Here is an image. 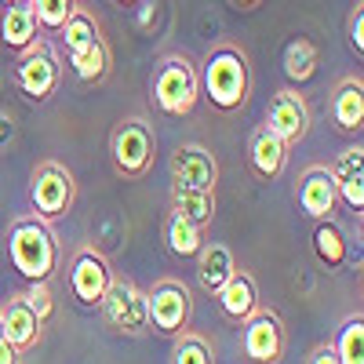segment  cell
<instances>
[{"label": "cell", "mask_w": 364, "mask_h": 364, "mask_svg": "<svg viewBox=\"0 0 364 364\" xmlns=\"http://www.w3.org/2000/svg\"><path fill=\"white\" fill-rule=\"evenodd\" d=\"M0 321H4V336H8V343L18 350V353H26V350H33L37 343H41V321H37V314L26 306V299L18 295V299H11L8 302V310H0Z\"/></svg>", "instance_id": "ac0fdd59"}, {"label": "cell", "mask_w": 364, "mask_h": 364, "mask_svg": "<svg viewBox=\"0 0 364 364\" xmlns=\"http://www.w3.org/2000/svg\"><path fill=\"white\" fill-rule=\"evenodd\" d=\"M164 240H168V248L178 259H197V252L204 248V230L193 226V223H186V219H178V215H168Z\"/></svg>", "instance_id": "d4e9b609"}, {"label": "cell", "mask_w": 364, "mask_h": 364, "mask_svg": "<svg viewBox=\"0 0 364 364\" xmlns=\"http://www.w3.org/2000/svg\"><path fill=\"white\" fill-rule=\"evenodd\" d=\"M0 4H4V8H8V4H29V0H0Z\"/></svg>", "instance_id": "d590c367"}, {"label": "cell", "mask_w": 364, "mask_h": 364, "mask_svg": "<svg viewBox=\"0 0 364 364\" xmlns=\"http://www.w3.org/2000/svg\"><path fill=\"white\" fill-rule=\"evenodd\" d=\"M331 120L339 132H360L364 128V84L360 77H343L331 91Z\"/></svg>", "instance_id": "e0dca14e"}, {"label": "cell", "mask_w": 364, "mask_h": 364, "mask_svg": "<svg viewBox=\"0 0 364 364\" xmlns=\"http://www.w3.org/2000/svg\"><path fill=\"white\" fill-rule=\"evenodd\" d=\"M240 346H245V357L252 364H277L284 357L288 336H284V324L273 310H255L245 321V336H240Z\"/></svg>", "instance_id": "30bf717a"}, {"label": "cell", "mask_w": 364, "mask_h": 364, "mask_svg": "<svg viewBox=\"0 0 364 364\" xmlns=\"http://www.w3.org/2000/svg\"><path fill=\"white\" fill-rule=\"evenodd\" d=\"M99 310H102V321L120 331V336H142V331L149 328V306H146V291L135 288L132 281L124 277H113L102 302H99Z\"/></svg>", "instance_id": "ba28073f"}, {"label": "cell", "mask_w": 364, "mask_h": 364, "mask_svg": "<svg viewBox=\"0 0 364 364\" xmlns=\"http://www.w3.org/2000/svg\"><path fill=\"white\" fill-rule=\"evenodd\" d=\"M58 80H63V58H58V51L48 41H37L33 48H26L18 55L15 84H18V91H22L26 99L48 102L55 91H58Z\"/></svg>", "instance_id": "52a82bcc"}, {"label": "cell", "mask_w": 364, "mask_h": 364, "mask_svg": "<svg viewBox=\"0 0 364 364\" xmlns=\"http://www.w3.org/2000/svg\"><path fill=\"white\" fill-rule=\"evenodd\" d=\"M331 178H336V193L343 204H350L357 215L364 211V149L350 146L339 154L336 168H331Z\"/></svg>", "instance_id": "9a60e30c"}, {"label": "cell", "mask_w": 364, "mask_h": 364, "mask_svg": "<svg viewBox=\"0 0 364 364\" xmlns=\"http://www.w3.org/2000/svg\"><path fill=\"white\" fill-rule=\"evenodd\" d=\"M233 4H237L240 11H252V8H259V4H262V0H233Z\"/></svg>", "instance_id": "836d02e7"}, {"label": "cell", "mask_w": 364, "mask_h": 364, "mask_svg": "<svg viewBox=\"0 0 364 364\" xmlns=\"http://www.w3.org/2000/svg\"><path fill=\"white\" fill-rule=\"evenodd\" d=\"M171 215L193 226H211L215 219V190H171Z\"/></svg>", "instance_id": "7402d4cb"}, {"label": "cell", "mask_w": 364, "mask_h": 364, "mask_svg": "<svg viewBox=\"0 0 364 364\" xmlns=\"http://www.w3.org/2000/svg\"><path fill=\"white\" fill-rule=\"evenodd\" d=\"M233 269H237L233 252L226 245H208V240H204V248L197 252V281H200V288L208 295H215L233 277Z\"/></svg>", "instance_id": "ffe728a7"}, {"label": "cell", "mask_w": 364, "mask_h": 364, "mask_svg": "<svg viewBox=\"0 0 364 364\" xmlns=\"http://www.w3.org/2000/svg\"><path fill=\"white\" fill-rule=\"evenodd\" d=\"M41 26L33 18V11H29V4H8L4 15H0V41H4L11 51H26V48H33L41 37Z\"/></svg>", "instance_id": "44dd1931"}, {"label": "cell", "mask_w": 364, "mask_h": 364, "mask_svg": "<svg viewBox=\"0 0 364 364\" xmlns=\"http://www.w3.org/2000/svg\"><path fill=\"white\" fill-rule=\"evenodd\" d=\"M295 197H299V208L306 211L310 219H328L331 211H336L339 204V193H336V178H331V168H306L299 178V186H295Z\"/></svg>", "instance_id": "5bb4252c"}, {"label": "cell", "mask_w": 364, "mask_h": 364, "mask_svg": "<svg viewBox=\"0 0 364 364\" xmlns=\"http://www.w3.org/2000/svg\"><path fill=\"white\" fill-rule=\"evenodd\" d=\"M113 281V269H109V259L95 248H80L70 262V291L80 306H99L106 288Z\"/></svg>", "instance_id": "7c38bea8"}, {"label": "cell", "mask_w": 364, "mask_h": 364, "mask_svg": "<svg viewBox=\"0 0 364 364\" xmlns=\"http://www.w3.org/2000/svg\"><path fill=\"white\" fill-rule=\"evenodd\" d=\"M200 80V95L215 106L219 113H233L248 102L252 95V66L248 55L237 44L223 41L204 55V66L197 73Z\"/></svg>", "instance_id": "6da1fadb"}, {"label": "cell", "mask_w": 364, "mask_h": 364, "mask_svg": "<svg viewBox=\"0 0 364 364\" xmlns=\"http://www.w3.org/2000/svg\"><path fill=\"white\" fill-rule=\"evenodd\" d=\"M77 200V182L70 175V168H63L58 161H41L29 178V204H33L37 219L55 223L63 219Z\"/></svg>", "instance_id": "8992f818"}, {"label": "cell", "mask_w": 364, "mask_h": 364, "mask_svg": "<svg viewBox=\"0 0 364 364\" xmlns=\"http://www.w3.org/2000/svg\"><path fill=\"white\" fill-rule=\"evenodd\" d=\"M262 128H269L291 149L310 132V106H306V99H302L295 87H281L277 95L269 99V106H266V124Z\"/></svg>", "instance_id": "8fae6325"}, {"label": "cell", "mask_w": 364, "mask_h": 364, "mask_svg": "<svg viewBox=\"0 0 364 364\" xmlns=\"http://www.w3.org/2000/svg\"><path fill=\"white\" fill-rule=\"evenodd\" d=\"M22 299H26V306L37 314V321H41V324L55 314V299H51V284H48V281H33V284L26 288V295H22Z\"/></svg>", "instance_id": "f1b7e54d"}, {"label": "cell", "mask_w": 364, "mask_h": 364, "mask_svg": "<svg viewBox=\"0 0 364 364\" xmlns=\"http://www.w3.org/2000/svg\"><path fill=\"white\" fill-rule=\"evenodd\" d=\"M168 171H171V190H215L219 182V161L193 142L175 149Z\"/></svg>", "instance_id": "4fadbf2b"}, {"label": "cell", "mask_w": 364, "mask_h": 364, "mask_svg": "<svg viewBox=\"0 0 364 364\" xmlns=\"http://www.w3.org/2000/svg\"><path fill=\"white\" fill-rule=\"evenodd\" d=\"M215 299H219L223 317H230L237 324H245L259 310V288L252 281V273H245V269H233V277L215 291Z\"/></svg>", "instance_id": "2e32d148"}, {"label": "cell", "mask_w": 364, "mask_h": 364, "mask_svg": "<svg viewBox=\"0 0 364 364\" xmlns=\"http://www.w3.org/2000/svg\"><path fill=\"white\" fill-rule=\"evenodd\" d=\"M8 259L29 284L51 281V273L58 266V237H55V230L37 215L15 219L11 230H8Z\"/></svg>", "instance_id": "7a4b0ae2"}, {"label": "cell", "mask_w": 364, "mask_h": 364, "mask_svg": "<svg viewBox=\"0 0 364 364\" xmlns=\"http://www.w3.org/2000/svg\"><path fill=\"white\" fill-rule=\"evenodd\" d=\"M11 135H15L11 117H4V113H0V146H4V142H11Z\"/></svg>", "instance_id": "d6a6232c"}, {"label": "cell", "mask_w": 364, "mask_h": 364, "mask_svg": "<svg viewBox=\"0 0 364 364\" xmlns=\"http://www.w3.org/2000/svg\"><path fill=\"white\" fill-rule=\"evenodd\" d=\"M149 95H154V102L164 117H190L200 99L197 66L178 51L164 55L154 70V80H149Z\"/></svg>", "instance_id": "277c9868"}, {"label": "cell", "mask_w": 364, "mask_h": 364, "mask_svg": "<svg viewBox=\"0 0 364 364\" xmlns=\"http://www.w3.org/2000/svg\"><path fill=\"white\" fill-rule=\"evenodd\" d=\"M109 157H113L117 175L142 178L149 168H154V157H157L154 124H149L146 117H139V113L135 117H124L113 128V135H109Z\"/></svg>", "instance_id": "5b68a950"}, {"label": "cell", "mask_w": 364, "mask_h": 364, "mask_svg": "<svg viewBox=\"0 0 364 364\" xmlns=\"http://www.w3.org/2000/svg\"><path fill=\"white\" fill-rule=\"evenodd\" d=\"M314 255H317L321 266H328V269H339V266H346V259H350L346 233L331 223V219H321V223L314 226Z\"/></svg>", "instance_id": "603a6c76"}, {"label": "cell", "mask_w": 364, "mask_h": 364, "mask_svg": "<svg viewBox=\"0 0 364 364\" xmlns=\"http://www.w3.org/2000/svg\"><path fill=\"white\" fill-rule=\"evenodd\" d=\"M306 364H339L336 346H328V343H324V346H317V350L310 353V360H306Z\"/></svg>", "instance_id": "1f68e13d"}, {"label": "cell", "mask_w": 364, "mask_h": 364, "mask_svg": "<svg viewBox=\"0 0 364 364\" xmlns=\"http://www.w3.org/2000/svg\"><path fill=\"white\" fill-rule=\"evenodd\" d=\"M77 8H80L77 0H29V11H33V18L44 33H58Z\"/></svg>", "instance_id": "484cf974"}, {"label": "cell", "mask_w": 364, "mask_h": 364, "mask_svg": "<svg viewBox=\"0 0 364 364\" xmlns=\"http://www.w3.org/2000/svg\"><path fill=\"white\" fill-rule=\"evenodd\" d=\"M336 357H339V364H364V321L360 317H350L339 328Z\"/></svg>", "instance_id": "4316f807"}, {"label": "cell", "mask_w": 364, "mask_h": 364, "mask_svg": "<svg viewBox=\"0 0 364 364\" xmlns=\"http://www.w3.org/2000/svg\"><path fill=\"white\" fill-rule=\"evenodd\" d=\"M350 48L357 55H364V4H357L350 11Z\"/></svg>", "instance_id": "f546056e"}, {"label": "cell", "mask_w": 364, "mask_h": 364, "mask_svg": "<svg viewBox=\"0 0 364 364\" xmlns=\"http://www.w3.org/2000/svg\"><path fill=\"white\" fill-rule=\"evenodd\" d=\"M171 364H211V350H208V343L200 336H182L175 343Z\"/></svg>", "instance_id": "83f0119b"}, {"label": "cell", "mask_w": 364, "mask_h": 364, "mask_svg": "<svg viewBox=\"0 0 364 364\" xmlns=\"http://www.w3.org/2000/svg\"><path fill=\"white\" fill-rule=\"evenodd\" d=\"M248 164L259 178H277L288 164V146L273 135L269 128H259L252 135V146H248Z\"/></svg>", "instance_id": "d6986e66"}, {"label": "cell", "mask_w": 364, "mask_h": 364, "mask_svg": "<svg viewBox=\"0 0 364 364\" xmlns=\"http://www.w3.org/2000/svg\"><path fill=\"white\" fill-rule=\"evenodd\" d=\"M0 364H18V350L4 336V321H0Z\"/></svg>", "instance_id": "4dcf8cb0"}, {"label": "cell", "mask_w": 364, "mask_h": 364, "mask_svg": "<svg viewBox=\"0 0 364 364\" xmlns=\"http://www.w3.org/2000/svg\"><path fill=\"white\" fill-rule=\"evenodd\" d=\"M58 37H63L70 70H73V77L80 84L106 80V73H109V48L102 41V29H99L95 15H91L87 8H77L70 15V22L58 29Z\"/></svg>", "instance_id": "3957f363"}, {"label": "cell", "mask_w": 364, "mask_h": 364, "mask_svg": "<svg viewBox=\"0 0 364 364\" xmlns=\"http://www.w3.org/2000/svg\"><path fill=\"white\" fill-rule=\"evenodd\" d=\"M117 4H124V8H139V4H146V0H117Z\"/></svg>", "instance_id": "e575fe53"}, {"label": "cell", "mask_w": 364, "mask_h": 364, "mask_svg": "<svg viewBox=\"0 0 364 364\" xmlns=\"http://www.w3.org/2000/svg\"><path fill=\"white\" fill-rule=\"evenodd\" d=\"M146 306H149V324L161 336H182V328L190 321V291L178 281L164 277L146 291Z\"/></svg>", "instance_id": "9c48e42d"}, {"label": "cell", "mask_w": 364, "mask_h": 364, "mask_svg": "<svg viewBox=\"0 0 364 364\" xmlns=\"http://www.w3.org/2000/svg\"><path fill=\"white\" fill-rule=\"evenodd\" d=\"M317 66H321V55H317L314 41L291 37L288 48H284V77L291 84H310L317 77Z\"/></svg>", "instance_id": "cb8c5ba5"}]
</instances>
